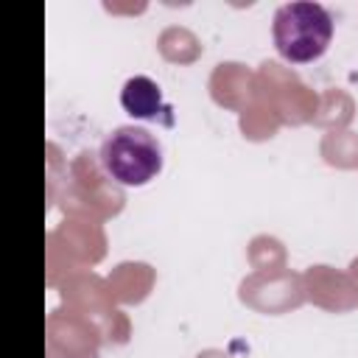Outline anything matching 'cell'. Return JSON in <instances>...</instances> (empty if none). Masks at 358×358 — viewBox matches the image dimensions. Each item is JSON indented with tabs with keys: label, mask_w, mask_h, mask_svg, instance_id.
Segmentation results:
<instances>
[{
	"label": "cell",
	"mask_w": 358,
	"mask_h": 358,
	"mask_svg": "<svg viewBox=\"0 0 358 358\" xmlns=\"http://www.w3.org/2000/svg\"><path fill=\"white\" fill-rule=\"evenodd\" d=\"M274 48L285 62L305 64L319 59L333 39V17L322 3L294 0L282 3L271 20Z\"/></svg>",
	"instance_id": "1"
},
{
	"label": "cell",
	"mask_w": 358,
	"mask_h": 358,
	"mask_svg": "<svg viewBox=\"0 0 358 358\" xmlns=\"http://www.w3.org/2000/svg\"><path fill=\"white\" fill-rule=\"evenodd\" d=\"M101 168L123 187H140L162 171V145L143 126H117L109 131L98 151Z\"/></svg>",
	"instance_id": "2"
},
{
	"label": "cell",
	"mask_w": 358,
	"mask_h": 358,
	"mask_svg": "<svg viewBox=\"0 0 358 358\" xmlns=\"http://www.w3.org/2000/svg\"><path fill=\"white\" fill-rule=\"evenodd\" d=\"M120 106L131 117H137V120H157V117H162L165 123H173L171 106L162 101L159 84L154 78H148V76L126 78V84L120 90Z\"/></svg>",
	"instance_id": "3"
}]
</instances>
